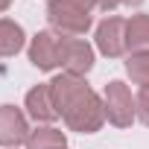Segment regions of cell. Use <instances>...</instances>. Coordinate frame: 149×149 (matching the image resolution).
Wrapping results in <instances>:
<instances>
[{"instance_id": "e0dca14e", "label": "cell", "mask_w": 149, "mask_h": 149, "mask_svg": "<svg viewBox=\"0 0 149 149\" xmlns=\"http://www.w3.org/2000/svg\"><path fill=\"white\" fill-rule=\"evenodd\" d=\"M64 149H67V146H64Z\"/></svg>"}, {"instance_id": "9a60e30c", "label": "cell", "mask_w": 149, "mask_h": 149, "mask_svg": "<svg viewBox=\"0 0 149 149\" xmlns=\"http://www.w3.org/2000/svg\"><path fill=\"white\" fill-rule=\"evenodd\" d=\"M9 6H12V0H0V12H6Z\"/></svg>"}, {"instance_id": "5b68a950", "label": "cell", "mask_w": 149, "mask_h": 149, "mask_svg": "<svg viewBox=\"0 0 149 149\" xmlns=\"http://www.w3.org/2000/svg\"><path fill=\"white\" fill-rule=\"evenodd\" d=\"M97 50L108 58H117L126 53V21L123 18H105L97 26Z\"/></svg>"}, {"instance_id": "ba28073f", "label": "cell", "mask_w": 149, "mask_h": 149, "mask_svg": "<svg viewBox=\"0 0 149 149\" xmlns=\"http://www.w3.org/2000/svg\"><path fill=\"white\" fill-rule=\"evenodd\" d=\"M26 111L32 120L38 123H53L58 117L56 105H53V94H50V82L47 85H35L29 94H26Z\"/></svg>"}, {"instance_id": "8992f818", "label": "cell", "mask_w": 149, "mask_h": 149, "mask_svg": "<svg viewBox=\"0 0 149 149\" xmlns=\"http://www.w3.org/2000/svg\"><path fill=\"white\" fill-rule=\"evenodd\" d=\"M29 140V126L21 108L0 105V146H18Z\"/></svg>"}, {"instance_id": "2e32d148", "label": "cell", "mask_w": 149, "mask_h": 149, "mask_svg": "<svg viewBox=\"0 0 149 149\" xmlns=\"http://www.w3.org/2000/svg\"><path fill=\"white\" fill-rule=\"evenodd\" d=\"M120 3H126V6H140L143 0H120Z\"/></svg>"}, {"instance_id": "30bf717a", "label": "cell", "mask_w": 149, "mask_h": 149, "mask_svg": "<svg viewBox=\"0 0 149 149\" xmlns=\"http://www.w3.org/2000/svg\"><path fill=\"white\" fill-rule=\"evenodd\" d=\"M24 41H26V35H24V26L21 24H15V21H9V18H0V56H15V53H21L24 50Z\"/></svg>"}, {"instance_id": "277c9868", "label": "cell", "mask_w": 149, "mask_h": 149, "mask_svg": "<svg viewBox=\"0 0 149 149\" xmlns=\"http://www.w3.org/2000/svg\"><path fill=\"white\" fill-rule=\"evenodd\" d=\"M58 64L70 76H85L94 67V50L85 38H61L58 41Z\"/></svg>"}, {"instance_id": "8fae6325", "label": "cell", "mask_w": 149, "mask_h": 149, "mask_svg": "<svg viewBox=\"0 0 149 149\" xmlns=\"http://www.w3.org/2000/svg\"><path fill=\"white\" fill-rule=\"evenodd\" d=\"M64 146H67L64 132L50 129V126L29 132V140H26V149H64Z\"/></svg>"}, {"instance_id": "4fadbf2b", "label": "cell", "mask_w": 149, "mask_h": 149, "mask_svg": "<svg viewBox=\"0 0 149 149\" xmlns=\"http://www.w3.org/2000/svg\"><path fill=\"white\" fill-rule=\"evenodd\" d=\"M134 108H137V120L143 126H149V88H143L134 100Z\"/></svg>"}, {"instance_id": "6da1fadb", "label": "cell", "mask_w": 149, "mask_h": 149, "mask_svg": "<svg viewBox=\"0 0 149 149\" xmlns=\"http://www.w3.org/2000/svg\"><path fill=\"white\" fill-rule=\"evenodd\" d=\"M50 94H53V105H56L58 117H64L70 132L94 134L102 129L105 102H102V97H97V91L88 88L85 79L61 73V76H56L50 82Z\"/></svg>"}, {"instance_id": "9c48e42d", "label": "cell", "mask_w": 149, "mask_h": 149, "mask_svg": "<svg viewBox=\"0 0 149 149\" xmlns=\"http://www.w3.org/2000/svg\"><path fill=\"white\" fill-rule=\"evenodd\" d=\"M126 50L146 53L149 50V15H134L126 21Z\"/></svg>"}, {"instance_id": "5bb4252c", "label": "cell", "mask_w": 149, "mask_h": 149, "mask_svg": "<svg viewBox=\"0 0 149 149\" xmlns=\"http://www.w3.org/2000/svg\"><path fill=\"white\" fill-rule=\"evenodd\" d=\"M117 3H120V0H97V6H100V9H105V12H111Z\"/></svg>"}, {"instance_id": "7a4b0ae2", "label": "cell", "mask_w": 149, "mask_h": 149, "mask_svg": "<svg viewBox=\"0 0 149 149\" xmlns=\"http://www.w3.org/2000/svg\"><path fill=\"white\" fill-rule=\"evenodd\" d=\"M102 102H105V120L117 129H129L137 117V108H134V100H132V91L129 85H123L120 79L108 82L105 91H102Z\"/></svg>"}, {"instance_id": "52a82bcc", "label": "cell", "mask_w": 149, "mask_h": 149, "mask_svg": "<svg viewBox=\"0 0 149 149\" xmlns=\"http://www.w3.org/2000/svg\"><path fill=\"white\" fill-rule=\"evenodd\" d=\"M58 35L50 32V29H41L32 41H29V61L38 67V70H56L61 67L58 64Z\"/></svg>"}, {"instance_id": "7c38bea8", "label": "cell", "mask_w": 149, "mask_h": 149, "mask_svg": "<svg viewBox=\"0 0 149 149\" xmlns=\"http://www.w3.org/2000/svg\"><path fill=\"white\" fill-rule=\"evenodd\" d=\"M126 73L132 76V82L149 88V50L146 53H132L126 58Z\"/></svg>"}, {"instance_id": "3957f363", "label": "cell", "mask_w": 149, "mask_h": 149, "mask_svg": "<svg viewBox=\"0 0 149 149\" xmlns=\"http://www.w3.org/2000/svg\"><path fill=\"white\" fill-rule=\"evenodd\" d=\"M47 21L61 35H85L91 29V12L76 9L70 3H61V0H50L47 3Z\"/></svg>"}]
</instances>
